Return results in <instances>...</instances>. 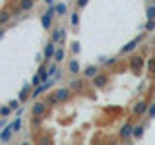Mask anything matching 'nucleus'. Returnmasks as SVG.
I'll use <instances>...</instances> for the list:
<instances>
[{
  "mask_svg": "<svg viewBox=\"0 0 155 145\" xmlns=\"http://www.w3.org/2000/svg\"><path fill=\"white\" fill-rule=\"evenodd\" d=\"M56 16V10H54V4H48L47 12L41 16V25L47 29V31H51L52 29V18Z\"/></svg>",
  "mask_w": 155,
  "mask_h": 145,
  "instance_id": "obj_1",
  "label": "nucleus"
},
{
  "mask_svg": "<svg viewBox=\"0 0 155 145\" xmlns=\"http://www.w3.org/2000/svg\"><path fill=\"white\" fill-rule=\"evenodd\" d=\"M143 37H145V35H138L136 39H132V41H128V43H126V45H124V47L118 50V54H130V52H134L136 48L140 47V43L143 41Z\"/></svg>",
  "mask_w": 155,
  "mask_h": 145,
  "instance_id": "obj_2",
  "label": "nucleus"
},
{
  "mask_svg": "<svg viewBox=\"0 0 155 145\" xmlns=\"http://www.w3.org/2000/svg\"><path fill=\"white\" fill-rule=\"evenodd\" d=\"M147 108H149L147 101H140V103H136V105H134L132 114H134V116H143V114H147Z\"/></svg>",
  "mask_w": 155,
  "mask_h": 145,
  "instance_id": "obj_3",
  "label": "nucleus"
},
{
  "mask_svg": "<svg viewBox=\"0 0 155 145\" xmlns=\"http://www.w3.org/2000/svg\"><path fill=\"white\" fill-rule=\"evenodd\" d=\"M47 108H48L47 103H43V101H37V103L31 106V114H33V116H45Z\"/></svg>",
  "mask_w": 155,
  "mask_h": 145,
  "instance_id": "obj_4",
  "label": "nucleus"
},
{
  "mask_svg": "<svg viewBox=\"0 0 155 145\" xmlns=\"http://www.w3.org/2000/svg\"><path fill=\"white\" fill-rule=\"evenodd\" d=\"M64 37H66V31H64L62 27H54V29H51V41H54L56 45L64 41Z\"/></svg>",
  "mask_w": 155,
  "mask_h": 145,
  "instance_id": "obj_5",
  "label": "nucleus"
},
{
  "mask_svg": "<svg viewBox=\"0 0 155 145\" xmlns=\"http://www.w3.org/2000/svg\"><path fill=\"white\" fill-rule=\"evenodd\" d=\"M56 43L54 41H48L47 43V47H45V50H43V56H45V60H51V58H54L56 54Z\"/></svg>",
  "mask_w": 155,
  "mask_h": 145,
  "instance_id": "obj_6",
  "label": "nucleus"
},
{
  "mask_svg": "<svg viewBox=\"0 0 155 145\" xmlns=\"http://www.w3.org/2000/svg\"><path fill=\"white\" fill-rule=\"evenodd\" d=\"M91 83H93V87H97V89H103V87L109 83V76H105V74H97L93 79H91Z\"/></svg>",
  "mask_w": 155,
  "mask_h": 145,
  "instance_id": "obj_7",
  "label": "nucleus"
},
{
  "mask_svg": "<svg viewBox=\"0 0 155 145\" xmlns=\"http://www.w3.org/2000/svg\"><path fill=\"white\" fill-rule=\"evenodd\" d=\"M132 134H134V124L124 122V126L120 128V137H122V139H130V137H132Z\"/></svg>",
  "mask_w": 155,
  "mask_h": 145,
  "instance_id": "obj_8",
  "label": "nucleus"
},
{
  "mask_svg": "<svg viewBox=\"0 0 155 145\" xmlns=\"http://www.w3.org/2000/svg\"><path fill=\"white\" fill-rule=\"evenodd\" d=\"M70 87H60V89H56L54 91V95H56V99H58V103H64V101H68V97H70Z\"/></svg>",
  "mask_w": 155,
  "mask_h": 145,
  "instance_id": "obj_9",
  "label": "nucleus"
},
{
  "mask_svg": "<svg viewBox=\"0 0 155 145\" xmlns=\"http://www.w3.org/2000/svg\"><path fill=\"white\" fill-rule=\"evenodd\" d=\"M12 134H14V130H12V126H4L2 130H0V141L2 143H6V141H10L12 139Z\"/></svg>",
  "mask_w": 155,
  "mask_h": 145,
  "instance_id": "obj_10",
  "label": "nucleus"
},
{
  "mask_svg": "<svg viewBox=\"0 0 155 145\" xmlns=\"http://www.w3.org/2000/svg\"><path fill=\"white\" fill-rule=\"evenodd\" d=\"M130 66L138 72V70H142V68L145 66V60H143L142 56H132V58H130Z\"/></svg>",
  "mask_w": 155,
  "mask_h": 145,
  "instance_id": "obj_11",
  "label": "nucleus"
},
{
  "mask_svg": "<svg viewBox=\"0 0 155 145\" xmlns=\"http://www.w3.org/2000/svg\"><path fill=\"white\" fill-rule=\"evenodd\" d=\"M29 89H33V85H31V81H27V83H25V85H23V87H21V91H19V97H18V99H19V101H21V103H23V101H27V99H29V97H31V95H29Z\"/></svg>",
  "mask_w": 155,
  "mask_h": 145,
  "instance_id": "obj_12",
  "label": "nucleus"
},
{
  "mask_svg": "<svg viewBox=\"0 0 155 145\" xmlns=\"http://www.w3.org/2000/svg\"><path fill=\"white\" fill-rule=\"evenodd\" d=\"M33 6H35V0H19L18 2V8L21 12H29V10H33Z\"/></svg>",
  "mask_w": 155,
  "mask_h": 145,
  "instance_id": "obj_13",
  "label": "nucleus"
},
{
  "mask_svg": "<svg viewBox=\"0 0 155 145\" xmlns=\"http://www.w3.org/2000/svg\"><path fill=\"white\" fill-rule=\"evenodd\" d=\"M97 74H99V66H93V64H91V66H87L85 70H84V76L87 77V79H93V77H95Z\"/></svg>",
  "mask_w": 155,
  "mask_h": 145,
  "instance_id": "obj_14",
  "label": "nucleus"
},
{
  "mask_svg": "<svg viewBox=\"0 0 155 145\" xmlns=\"http://www.w3.org/2000/svg\"><path fill=\"white\" fill-rule=\"evenodd\" d=\"M54 10H56V16L58 18H62V16H66V14H68V6L62 2V0H58V2L54 4Z\"/></svg>",
  "mask_w": 155,
  "mask_h": 145,
  "instance_id": "obj_15",
  "label": "nucleus"
},
{
  "mask_svg": "<svg viewBox=\"0 0 155 145\" xmlns=\"http://www.w3.org/2000/svg\"><path fill=\"white\" fill-rule=\"evenodd\" d=\"M80 70H81V64L78 60H70V64H68V72H70L72 76H76V74H80Z\"/></svg>",
  "mask_w": 155,
  "mask_h": 145,
  "instance_id": "obj_16",
  "label": "nucleus"
},
{
  "mask_svg": "<svg viewBox=\"0 0 155 145\" xmlns=\"http://www.w3.org/2000/svg\"><path fill=\"white\" fill-rule=\"evenodd\" d=\"M143 134H145V126H143V124L134 126V134H132V137H134V139H142V137H143Z\"/></svg>",
  "mask_w": 155,
  "mask_h": 145,
  "instance_id": "obj_17",
  "label": "nucleus"
},
{
  "mask_svg": "<svg viewBox=\"0 0 155 145\" xmlns=\"http://www.w3.org/2000/svg\"><path fill=\"white\" fill-rule=\"evenodd\" d=\"M10 19H12V12H10V10H2V12H0V25L4 27Z\"/></svg>",
  "mask_w": 155,
  "mask_h": 145,
  "instance_id": "obj_18",
  "label": "nucleus"
},
{
  "mask_svg": "<svg viewBox=\"0 0 155 145\" xmlns=\"http://www.w3.org/2000/svg\"><path fill=\"white\" fill-rule=\"evenodd\" d=\"M14 110H12V106L10 105H4V106H0V118H8L10 114H12Z\"/></svg>",
  "mask_w": 155,
  "mask_h": 145,
  "instance_id": "obj_19",
  "label": "nucleus"
},
{
  "mask_svg": "<svg viewBox=\"0 0 155 145\" xmlns=\"http://www.w3.org/2000/svg\"><path fill=\"white\" fill-rule=\"evenodd\" d=\"M145 18H147V19H155V4L153 2L145 8Z\"/></svg>",
  "mask_w": 155,
  "mask_h": 145,
  "instance_id": "obj_20",
  "label": "nucleus"
},
{
  "mask_svg": "<svg viewBox=\"0 0 155 145\" xmlns=\"http://www.w3.org/2000/svg\"><path fill=\"white\" fill-rule=\"evenodd\" d=\"M64 56H66L64 48H62V47H58V48H56V54H54V62H58V64H60V62L64 60Z\"/></svg>",
  "mask_w": 155,
  "mask_h": 145,
  "instance_id": "obj_21",
  "label": "nucleus"
},
{
  "mask_svg": "<svg viewBox=\"0 0 155 145\" xmlns=\"http://www.w3.org/2000/svg\"><path fill=\"white\" fill-rule=\"evenodd\" d=\"M10 126H12V130H14V134H18L19 130H21V116H18L14 122H10Z\"/></svg>",
  "mask_w": 155,
  "mask_h": 145,
  "instance_id": "obj_22",
  "label": "nucleus"
},
{
  "mask_svg": "<svg viewBox=\"0 0 155 145\" xmlns=\"http://www.w3.org/2000/svg\"><path fill=\"white\" fill-rule=\"evenodd\" d=\"M81 87H84V83H81V81L78 79V77H74V79L70 81V89H74V91H80Z\"/></svg>",
  "mask_w": 155,
  "mask_h": 145,
  "instance_id": "obj_23",
  "label": "nucleus"
},
{
  "mask_svg": "<svg viewBox=\"0 0 155 145\" xmlns=\"http://www.w3.org/2000/svg\"><path fill=\"white\" fill-rule=\"evenodd\" d=\"M39 76L43 77V83L51 79V74H48V70H45V66H41V68H39Z\"/></svg>",
  "mask_w": 155,
  "mask_h": 145,
  "instance_id": "obj_24",
  "label": "nucleus"
},
{
  "mask_svg": "<svg viewBox=\"0 0 155 145\" xmlns=\"http://www.w3.org/2000/svg\"><path fill=\"white\" fill-rule=\"evenodd\" d=\"M70 23H72L74 27L80 25V14H78V12H72V14H70Z\"/></svg>",
  "mask_w": 155,
  "mask_h": 145,
  "instance_id": "obj_25",
  "label": "nucleus"
},
{
  "mask_svg": "<svg viewBox=\"0 0 155 145\" xmlns=\"http://www.w3.org/2000/svg\"><path fill=\"white\" fill-rule=\"evenodd\" d=\"M155 31V19H147L145 21V33H153Z\"/></svg>",
  "mask_w": 155,
  "mask_h": 145,
  "instance_id": "obj_26",
  "label": "nucleus"
},
{
  "mask_svg": "<svg viewBox=\"0 0 155 145\" xmlns=\"http://www.w3.org/2000/svg\"><path fill=\"white\" fill-rule=\"evenodd\" d=\"M45 103H47L48 106H52V105H56V103H58V99H56V95H54V91H52V93H51V95H47V101H45Z\"/></svg>",
  "mask_w": 155,
  "mask_h": 145,
  "instance_id": "obj_27",
  "label": "nucleus"
},
{
  "mask_svg": "<svg viewBox=\"0 0 155 145\" xmlns=\"http://www.w3.org/2000/svg\"><path fill=\"white\" fill-rule=\"evenodd\" d=\"M41 83H43V77L39 76V72H37V74L31 77V85H33V87H37V85H41Z\"/></svg>",
  "mask_w": 155,
  "mask_h": 145,
  "instance_id": "obj_28",
  "label": "nucleus"
},
{
  "mask_svg": "<svg viewBox=\"0 0 155 145\" xmlns=\"http://www.w3.org/2000/svg\"><path fill=\"white\" fill-rule=\"evenodd\" d=\"M116 60H118V56H113V58H101V62H103L105 66H113V64H116Z\"/></svg>",
  "mask_w": 155,
  "mask_h": 145,
  "instance_id": "obj_29",
  "label": "nucleus"
},
{
  "mask_svg": "<svg viewBox=\"0 0 155 145\" xmlns=\"http://www.w3.org/2000/svg\"><path fill=\"white\" fill-rule=\"evenodd\" d=\"M19 103H21V101H19V99H14V101H10V106H12V110H14V112H16V110L19 108Z\"/></svg>",
  "mask_w": 155,
  "mask_h": 145,
  "instance_id": "obj_30",
  "label": "nucleus"
},
{
  "mask_svg": "<svg viewBox=\"0 0 155 145\" xmlns=\"http://www.w3.org/2000/svg\"><path fill=\"white\" fill-rule=\"evenodd\" d=\"M80 50H81V45H80L78 41H74V43H72V52H74V54H78Z\"/></svg>",
  "mask_w": 155,
  "mask_h": 145,
  "instance_id": "obj_31",
  "label": "nucleus"
},
{
  "mask_svg": "<svg viewBox=\"0 0 155 145\" xmlns=\"http://www.w3.org/2000/svg\"><path fill=\"white\" fill-rule=\"evenodd\" d=\"M147 118H155V103L149 105V108H147Z\"/></svg>",
  "mask_w": 155,
  "mask_h": 145,
  "instance_id": "obj_32",
  "label": "nucleus"
},
{
  "mask_svg": "<svg viewBox=\"0 0 155 145\" xmlns=\"http://www.w3.org/2000/svg\"><path fill=\"white\" fill-rule=\"evenodd\" d=\"M87 4H89V0H76V6L80 8V10H81V8H85Z\"/></svg>",
  "mask_w": 155,
  "mask_h": 145,
  "instance_id": "obj_33",
  "label": "nucleus"
},
{
  "mask_svg": "<svg viewBox=\"0 0 155 145\" xmlns=\"http://www.w3.org/2000/svg\"><path fill=\"white\" fill-rule=\"evenodd\" d=\"M147 66H149V70L155 74V58H149V60H147Z\"/></svg>",
  "mask_w": 155,
  "mask_h": 145,
  "instance_id": "obj_34",
  "label": "nucleus"
},
{
  "mask_svg": "<svg viewBox=\"0 0 155 145\" xmlns=\"http://www.w3.org/2000/svg\"><path fill=\"white\" fill-rule=\"evenodd\" d=\"M60 77H62V70H60V68H58V72L54 74V81H58V79H60Z\"/></svg>",
  "mask_w": 155,
  "mask_h": 145,
  "instance_id": "obj_35",
  "label": "nucleus"
},
{
  "mask_svg": "<svg viewBox=\"0 0 155 145\" xmlns=\"http://www.w3.org/2000/svg\"><path fill=\"white\" fill-rule=\"evenodd\" d=\"M45 4H54V0H45Z\"/></svg>",
  "mask_w": 155,
  "mask_h": 145,
  "instance_id": "obj_36",
  "label": "nucleus"
},
{
  "mask_svg": "<svg viewBox=\"0 0 155 145\" xmlns=\"http://www.w3.org/2000/svg\"><path fill=\"white\" fill-rule=\"evenodd\" d=\"M0 128H4V118H2V120H0Z\"/></svg>",
  "mask_w": 155,
  "mask_h": 145,
  "instance_id": "obj_37",
  "label": "nucleus"
},
{
  "mask_svg": "<svg viewBox=\"0 0 155 145\" xmlns=\"http://www.w3.org/2000/svg\"><path fill=\"white\" fill-rule=\"evenodd\" d=\"M2 35H4V29H0V39H2Z\"/></svg>",
  "mask_w": 155,
  "mask_h": 145,
  "instance_id": "obj_38",
  "label": "nucleus"
},
{
  "mask_svg": "<svg viewBox=\"0 0 155 145\" xmlns=\"http://www.w3.org/2000/svg\"><path fill=\"white\" fill-rule=\"evenodd\" d=\"M153 48H155V37H153Z\"/></svg>",
  "mask_w": 155,
  "mask_h": 145,
  "instance_id": "obj_39",
  "label": "nucleus"
},
{
  "mask_svg": "<svg viewBox=\"0 0 155 145\" xmlns=\"http://www.w3.org/2000/svg\"><path fill=\"white\" fill-rule=\"evenodd\" d=\"M151 2H153V4H155V0H151Z\"/></svg>",
  "mask_w": 155,
  "mask_h": 145,
  "instance_id": "obj_40",
  "label": "nucleus"
}]
</instances>
